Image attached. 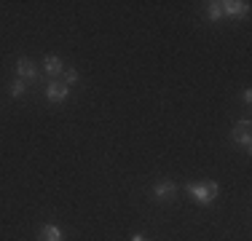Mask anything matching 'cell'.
I'll use <instances>...</instances> for the list:
<instances>
[{
  "instance_id": "obj_1",
  "label": "cell",
  "mask_w": 252,
  "mask_h": 241,
  "mask_svg": "<svg viewBox=\"0 0 252 241\" xmlns=\"http://www.w3.org/2000/svg\"><path fill=\"white\" fill-rule=\"evenodd\" d=\"M185 190L193 196V201H199L201 207H207V204H212L215 198L220 196V185L212 182V180H207V182H188L185 185Z\"/></svg>"
},
{
  "instance_id": "obj_2",
  "label": "cell",
  "mask_w": 252,
  "mask_h": 241,
  "mask_svg": "<svg viewBox=\"0 0 252 241\" xmlns=\"http://www.w3.org/2000/svg\"><path fill=\"white\" fill-rule=\"evenodd\" d=\"M220 8H223V16L239 19V16H244L250 11V3H244V0H223V3H220Z\"/></svg>"
},
{
  "instance_id": "obj_3",
  "label": "cell",
  "mask_w": 252,
  "mask_h": 241,
  "mask_svg": "<svg viewBox=\"0 0 252 241\" xmlns=\"http://www.w3.org/2000/svg\"><path fill=\"white\" fill-rule=\"evenodd\" d=\"M70 94V86L62 81H49V86H46V96H49L51 102H64Z\"/></svg>"
},
{
  "instance_id": "obj_4",
  "label": "cell",
  "mask_w": 252,
  "mask_h": 241,
  "mask_svg": "<svg viewBox=\"0 0 252 241\" xmlns=\"http://www.w3.org/2000/svg\"><path fill=\"white\" fill-rule=\"evenodd\" d=\"M16 75H19V81L25 78V81H38V67H35L30 59H16Z\"/></svg>"
},
{
  "instance_id": "obj_5",
  "label": "cell",
  "mask_w": 252,
  "mask_h": 241,
  "mask_svg": "<svg viewBox=\"0 0 252 241\" xmlns=\"http://www.w3.org/2000/svg\"><path fill=\"white\" fill-rule=\"evenodd\" d=\"M38 239H40V241H62L64 233H62V228H59V225H51V222H46V225L40 228Z\"/></svg>"
},
{
  "instance_id": "obj_6",
  "label": "cell",
  "mask_w": 252,
  "mask_h": 241,
  "mask_svg": "<svg viewBox=\"0 0 252 241\" xmlns=\"http://www.w3.org/2000/svg\"><path fill=\"white\" fill-rule=\"evenodd\" d=\"M175 190H177L175 182H169V180H166V182H158L153 188V198H156V201H166L169 196H175Z\"/></svg>"
},
{
  "instance_id": "obj_7",
  "label": "cell",
  "mask_w": 252,
  "mask_h": 241,
  "mask_svg": "<svg viewBox=\"0 0 252 241\" xmlns=\"http://www.w3.org/2000/svg\"><path fill=\"white\" fill-rule=\"evenodd\" d=\"M43 70H46V75H59V72L64 70V64H62V59L59 57H46L43 59Z\"/></svg>"
},
{
  "instance_id": "obj_8",
  "label": "cell",
  "mask_w": 252,
  "mask_h": 241,
  "mask_svg": "<svg viewBox=\"0 0 252 241\" xmlns=\"http://www.w3.org/2000/svg\"><path fill=\"white\" fill-rule=\"evenodd\" d=\"M8 94L14 96V99H19V96H25V94H27V86H25V81H19V78H16V81L11 83Z\"/></svg>"
},
{
  "instance_id": "obj_9",
  "label": "cell",
  "mask_w": 252,
  "mask_h": 241,
  "mask_svg": "<svg viewBox=\"0 0 252 241\" xmlns=\"http://www.w3.org/2000/svg\"><path fill=\"white\" fill-rule=\"evenodd\" d=\"M207 16H209L212 22L223 19V8H220V3H207Z\"/></svg>"
},
{
  "instance_id": "obj_10",
  "label": "cell",
  "mask_w": 252,
  "mask_h": 241,
  "mask_svg": "<svg viewBox=\"0 0 252 241\" xmlns=\"http://www.w3.org/2000/svg\"><path fill=\"white\" fill-rule=\"evenodd\" d=\"M250 131H252L250 120H236V123H233V134H250Z\"/></svg>"
},
{
  "instance_id": "obj_11",
  "label": "cell",
  "mask_w": 252,
  "mask_h": 241,
  "mask_svg": "<svg viewBox=\"0 0 252 241\" xmlns=\"http://www.w3.org/2000/svg\"><path fill=\"white\" fill-rule=\"evenodd\" d=\"M233 142H236V145H244V148H250L252 137H250V134H233Z\"/></svg>"
},
{
  "instance_id": "obj_12",
  "label": "cell",
  "mask_w": 252,
  "mask_h": 241,
  "mask_svg": "<svg viewBox=\"0 0 252 241\" xmlns=\"http://www.w3.org/2000/svg\"><path fill=\"white\" fill-rule=\"evenodd\" d=\"M75 81H78V70H64V83L70 86V83H75Z\"/></svg>"
},
{
  "instance_id": "obj_13",
  "label": "cell",
  "mask_w": 252,
  "mask_h": 241,
  "mask_svg": "<svg viewBox=\"0 0 252 241\" xmlns=\"http://www.w3.org/2000/svg\"><path fill=\"white\" fill-rule=\"evenodd\" d=\"M244 102H247V105L252 102V91H250V89H244Z\"/></svg>"
},
{
  "instance_id": "obj_14",
  "label": "cell",
  "mask_w": 252,
  "mask_h": 241,
  "mask_svg": "<svg viewBox=\"0 0 252 241\" xmlns=\"http://www.w3.org/2000/svg\"><path fill=\"white\" fill-rule=\"evenodd\" d=\"M131 241H148V239L142 236V233H134V236H131Z\"/></svg>"
}]
</instances>
